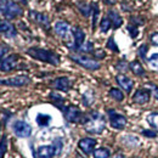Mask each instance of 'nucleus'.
Listing matches in <instances>:
<instances>
[{"mask_svg": "<svg viewBox=\"0 0 158 158\" xmlns=\"http://www.w3.org/2000/svg\"><path fill=\"white\" fill-rule=\"evenodd\" d=\"M27 54L29 56H32L33 59L39 60L43 62H48L51 64L57 66L60 63V56L50 50H45V49H40V48H31L27 50Z\"/></svg>", "mask_w": 158, "mask_h": 158, "instance_id": "obj_1", "label": "nucleus"}, {"mask_svg": "<svg viewBox=\"0 0 158 158\" xmlns=\"http://www.w3.org/2000/svg\"><path fill=\"white\" fill-rule=\"evenodd\" d=\"M84 125H85L86 131L93 133V134H100L105 129V119L100 113L93 112L89 117L85 118Z\"/></svg>", "mask_w": 158, "mask_h": 158, "instance_id": "obj_2", "label": "nucleus"}, {"mask_svg": "<svg viewBox=\"0 0 158 158\" xmlns=\"http://www.w3.org/2000/svg\"><path fill=\"white\" fill-rule=\"evenodd\" d=\"M63 113H64V117L68 122H72V123H83L85 122L86 116H84L80 111H79L78 107L76 106H68V107H64L63 108Z\"/></svg>", "mask_w": 158, "mask_h": 158, "instance_id": "obj_3", "label": "nucleus"}, {"mask_svg": "<svg viewBox=\"0 0 158 158\" xmlns=\"http://www.w3.org/2000/svg\"><path fill=\"white\" fill-rule=\"evenodd\" d=\"M71 59L74 62H77L81 67L90 69V71H96L100 68V63L94 59H90L88 56H83V55H72Z\"/></svg>", "mask_w": 158, "mask_h": 158, "instance_id": "obj_4", "label": "nucleus"}, {"mask_svg": "<svg viewBox=\"0 0 158 158\" xmlns=\"http://www.w3.org/2000/svg\"><path fill=\"white\" fill-rule=\"evenodd\" d=\"M14 131L19 138H28L32 134V127L24 120H16L14 123Z\"/></svg>", "mask_w": 158, "mask_h": 158, "instance_id": "obj_5", "label": "nucleus"}, {"mask_svg": "<svg viewBox=\"0 0 158 158\" xmlns=\"http://www.w3.org/2000/svg\"><path fill=\"white\" fill-rule=\"evenodd\" d=\"M31 80L26 76H16L11 78L0 79V85H6V86H24L29 83Z\"/></svg>", "mask_w": 158, "mask_h": 158, "instance_id": "obj_6", "label": "nucleus"}, {"mask_svg": "<svg viewBox=\"0 0 158 158\" xmlns=\"http://www.w3.org/2000/svg\"><path fill=\"white\" fill-rule=\"evenodd\" d=\"M108 116H110V123L111 127L114 129H123L127 124V118L122 114H119L117 112H114L113 110L108 111Z\"/></svg>", "mask_w": 158, "mask_h": 158, "instance_id": "obj_7", "label": "nucleus"}, {"mask_svg": "<svg viewBox=\"0 0 158 158\" xmlns=\"http://www.w3.org/2000/svg\"><path fill=\"white\" fill-rule=\"evenodd\" d=\"M21 14H22V9L14 1H9L2 12V15H5V17L7 19H15L16 16H20Z\"/></svg>", "mask_w": 158, "mask_h": 158, "instance_id": "obj_8", "label": "nucleus"}, {"mask_svg": "<svg viewBox=\"0 0 158 158\" xmlns=\"http://www.w3.org/2000/svg\"><path fill=\"white\" fill-rule=\"evenodd\" d=\"M57 153V147L56 145H46V146H40L37 151V156L39 158H52Z\"/></svg>", "mask_w": 158, "mask_h": 158, "instance_id": "obj_9", "label": "nucleus"}, {"mask_svg": "<svg viewBox=\"0 0 158 158\" xmlns=\"http://www.w3.org/2000/svg\"><path fill=\"white\" fill-rule=\"evenodd\" d=\"M0 33L6 38H15L17 35L15 27L5 20H0Z\"/></svg>", "mask_w": 158, "mask_h": 158, "instance_id": "obj_10", "label": "nucleus"}, {"mask_svg": "<svg viewBox=\"0 0 158 158\" xmlns=\"http://www.w3.org/2000/svg\"><path fill=\"white\" fill-rule=\"evenodd\" d=\"M17 61H19V55H9L7 57L1 61V64H0V71L2 72H9L11 69H14L17 64Z\"/></svg>", "mask_w": 158, "mask_h": 158, "instance_id": "obj_11", "label": "nucleus"}, {"mask_svg": "<svg viewBox=\"0 0 158 158\" xmlns=\"http://www.w3.org/2000/svg\"><path fill=\"white\" fill-rule=\"evenodd\" d=\"M79 148L85 153V155H90L96 145V140L91 138H84L79 141Z\"/></svg>", "mask_w": 158, "mask_h": 158, "instance_id": "obj_12", "label": "nucleus"}, {"mask_svg": "<svg viewBox=\"0 0 158 158\" xmlns=\"http://www.w3.org/2000/svg\"><path fill=\"white\" fill-rule=\"evenodd\" d=\"M150 98H151V94H150L148 90L139 89L138 91L135 93V95L133 96V101L135 103H139V105H143V103H147L150 101Z\"/></svg>", "mask_w": 158, "mask_h": 158, "instance_id": "obj_13", "label": "nucleus"}, {"mask_svg": "<svg viewBox=\"0 0 158 158\" xmlns=\"http://www.w3.org/2000/svg\"><path fill=\"white\" fill-rule=\"evenodd\" d=\"M117 83H118V85H120V88H123V90H125V91H131V89H133V85H134V83H133V80L130 78H128L127 76H124V74H119L117 76Z\"/></svg>", "mask_w": 158, "mask_h": 158, "instance_id": "obj_14", "label": "nucleus"}, {"mask_svg": "<svg viewBox=\"0 0 158 158\" xmlns=\"http://www.w3.org/2000/svg\"><path fill=\"white\" fill-rule=\"evenodd\" d=\"M52 85L57 89V90H61V91H68L69 88H71V81L67 77H60V78H56L54 80Z\"/></svg>", "mask_w": 158, "mask_h": 158, "instance_id": "obj_15", "label": "nucleus"}, {"mask_svg": "<svg viewBox=\"0 0 158 158\" xmlns=\"http://www.w3.org/2000/svg\"><path fill=\"white\" fill-rule=\"evenodd\" d=\"M73 37H74V48L80 49L81 45L84 44V40H85V33L79 27H74L73 28Z\"/></svg>", "mask_w": 158, "mask_h": 158, "instance_id": "obj_16", "label": "nucleus"}, {"mask_svg": "<svg viewBox=\"0 0 158 158\" xmlns=\"http://www.w3.org/2000/svg\"><path fill=\"white\" fill-rule=\"evenodd\" d=\"M31 17L37 23H39L40 26L45 27V28H49L50 26V22L48 16H45L44 14H40V12H35V11H31Z\"/></svg>", "mask_w": 158, "mask_h": 158, "instance_id": "obj_17", "label": "nucleus"}, {"mask_svg": "<svg viewBox=\"0 0 158 158\" xmlns=\"http://www.w3.org/2000/svg\"><path fill=\"white\" fill-rule=\"evenodd\" d=\"M55 32L59 34L60 37H62V38H67L68 32H69V26H68L66 22L59 21V22L55 24Z\"/></svg>", "mask_w": 158, "mask_h": 158, "instance_id": "obj_18", "label": "nucleus"}, {"mask_svg": "<svg viewBox=\"0 0 158 158\" xmlns=\"http://www.w3.org/2000/svg\"><path fill=\"white\" fill-rule=\"evenodd\" d=\"M130 69L133 71V73L135 76H139V77H142L145 76V69L142 67V64L139 62V61H133L130 63Z\"/></svg>", "mask_w": 158, "mask_h": 158, "instance_id": "obj_19", "label": "nucleus"}, {"mask_svg": "<svg viewBox=\"0 0 158 158\" xmlns=\"http://www.w3.org/2000/svg\"><path fill=\"white\" fill-rule=\"evenodd\" d=\"M108 17H110V21H111V23L113 24L114 28H118V27L122 26L123 20H122V17L119 16L116 11H110L108 12Z\"/></svg>", "mask_w": 158, "mask_h": 158, "instance_id": "obj_20", "label": "nucleus"}, {"mask_svg": "<svg viewBox=\"0 0 158 158\" xmlns=\"http://www.w3.org/2000/svg\"><path fill=\"white\" fill-rule=\"evenodd\" d=\"M51 120V117L49 114H44V113H39L37 116V123L39 124L40 127H48L49 123Z\"/></svg>", "mask_w": 158, "mask_h": 158, "instance_id": "obj_21", "label": "nucleus"}, {"mask_svg": "<svg viewBox=\"0 0 158 158\" xmlns=\"http://www.w3.org/2000/svg\"><path fill=\"white\" fill-rule=\"evenodd\" d=\"M110 155H111L110 151L107 148H103V147L98 148V150L94 151V157L95 158H108Z\"/></svg>", "mask_w": 158, "mask_h": 158, "instance_id": "obj_22", "label": "nucleus"}, {"mask_svg": "<svg viewBox=\"0 0 158 158\" xmlns=\"http://www.w3.org/2000/svg\"><path fill=\"white\" fill-rule=\"evenodd\" d=\"M147 122L152 128L158 130V113H150L147 116Z\"/></svg>", "mask_w": 158, "mask_h": 158, "instance_id": "obj_23", "label": "nucleus"}, {"mask_svg": "<svg viewBox=\"0 0 158 158\" xmlns=\"http://www.w3.org/2000/svg\"><path fill=\"white\" fill-rule=\"evenodd\" d=\"M110 96H111V98H113L116 101H123V100H124V95H123V93H122L119 89H114V88L110 90Z\"/></svg>", "mask_w": 158, "mask_h": 158, "instance_id": "obj_24", "label": "nucleus"}, {"mask_svg": "<svg viewBox=\"0 0 158 158\" xmlns=\"http://www.w3.org/2000/svg\"><path fill=\"white\" fill-rule=\"evenodd\" d=\"M6 150H7V139L6 136H2V139L0 140V158L5 157Z\"/></svg>", "mask_w": 158, "mask_h": 158, "instance_id": "obj_25", "label": "nucleus"}, {"mask_svg": "<svg viewBox=\"0 0 158 158\" xmlns=\"http://www.w3.org/2000/svg\"><path fill=\"white\" fill-rule=\"evenodd\" d=\"M78 9L85 17H88L90 15V12H91V6H89L86 4H78Z\"/></svg>", "mask_w": 158, "mask_h": 158, "instance_id": "obj_26", "label": "nucleus"}, {"mask_svg": "<svg viewBox=\"0 0 158 158\" xmlns=\"http://www.w3.org/2000/svg\"><path fill=\"white\" fill-rule=\"evenodd\" d=\"M101 32H103V33H106L110 28H111V21L110 19H107V17H105V19H102L101 21Z\"/></svg>", "mask_w": 158, "mask_h": 158, "instance_id": "obj_27", "label": "nucleus"}, {"mask_svg": "<svg viewBox=\"0 0 158 158\" xmlns=\"http://www.w3.org/2000/svg\"><path fill=\"white\" fill-rule=\"evenodd\" d=\"M93 9H94V17H93V28H95L96 26V21H98V16H99V6L96 4L93 5Z\"/></svg>", "mask_w": 158, "mask_h": 158, "instance_id": "obj_28", "label": "nucleus"}, {"mask_svg": "<svg viewBox=\"0 0 158 158\" xmlns=\"http://www.w3.org/2000/svg\"><path fill=\"white\" fill-rule=\"evenodd\" d=\"M107 46H108L111 50H113V51H118V48H117V45H116V43H114V39H113V38H110V39H108Z\"/></svg>", "mask_w": 158, "mask_h": 158, "instance_id": "obj_29", "label": "nucleus"}, {"mask_svg": "<svg viewBox=\"0 0 158 158\" xmlns=\"http://www.w3.org/2000/svg\"><path fill=\"white\" fill-rule=\"evenodd\" d=\"M148 62L152 63V64H155V66H158V52L157 54H153V55L148 59Z\"/></svg>", "mask_w": 158, "mask_h": 158, "instance_id": "obj_30", "label": "nucleus"}, {"mask_svg": "<svg viewBox=\"0 0 158 158\" xmlns=\"http://www.w3.org/2000/svg\"><path fill=\"white\" fill-rule=\"evenodd\" d=\"M148 86H150L151 90H152V95L158 100V88L155 85V84H148Z\"/></svg>", "mask_w": 158, "mask_h": 158, "instance_id": "obj_31", "label": "nucleus"}, {"mask_svg": "<svg viewBox=\"0 0 158 158\" xmlns=\"http://www.w3.org/2000/svg\"><path fill=\"white\" fill-rule=\"evenodd\" d=\"M142 134L147 138H156L157 136V134L155 131H151V130H142Z\"/></svg>", "mask_w": 158, "mask_h": 158, "instance_id": "obj_32", "label": "nucleus"}, {"mask_svg": "<svg viewBox=\"0 0 158 158\" xmlns=\"http://www.w3.org/2000/svg\"><path fill=\"white\" fill-rule=\"evenodd\" d=\"M128 29H129V32H130V34H131L133 38H135V37L138 35V29H136V27H131V26H129Z\"/></svg>", "mask_w": 158, "mask_h": 158, "instance_id": "obj_33", "label": "nucleus"}, {"mask_svg": "<svg viewBox=\"0 0 158 158\" xmlns=\"http://www.w3.org/2000/svg\"><path fill=\"white\" fill-rule=\"evenodd\" d=\"M146 51H147V46H146V45H142V46L139 49V54H140V56H141V57H145Z\"/></svg>", "mask_w": 158, "mask_h": 158, "instance_id": "obj_34", "label": "nucleus"}, {"mask_svg": "<svg viewBox=\"0 0 158 158\" xmlns=\"http://www.w3.org/2000/svg\"><path fill=\"white\" fill-rule=\"evenodd\" d=\"M6 51H7V48H6L5 45H0V62H1L2 56L6 54Z\"/></svg>", "mask_w": 158, "mask_h": 158, "instance_id": "obj_35", "label": "nucleus"}, {"mask_svg": "<svg viewBox=\"0 0 158 158\" xmlns=\"http://www.w3.org/2000/svg\"><path fill=\"white\" fill-rule=\"evenodd\" d=\"M7 0H0V12L2 14L4 12V10H5V7H6V5H7Z\"/></svg>", "mask_w": 158, "mask_h": 158, "instance_id": "obj_36", "label": "nucleus"}, {"mask_svg": "<svg viewBox=\"0 0 158 158\" xmlns=\"http://www.w3.org/2000/svg\"><path fill=\"white\" fill-rule=\"evenodd\" d=\"M151 41H152V44H155V45L158 46V32L157 33H153L151 35Z\"/></svg>", "mask_w": 158, "mask_h": 158, "instance_id": "obj_37", "label": "nucleus"}, {"mask_svg": "<svg viewBox=\"0 0 158 158\" xmlns=\"http://www.w3.org/2000/svg\"><path fill=\"white\" fill-rule=\"evenodd\" d=\"M91 49H93V44L91 43H88L85 45V48H81V50H84V51H90Z\"/></svg>", "mask_w": 158, "mask_h": 158, "instance_id": "obj_38", "label": "nucleus"}, {"mask_svg": "<svg viewBox=\"0 0 158 158\" xmlns=\"http://www.w3.org/2000/svg\"><path fill=\"white\" fill-rule=\"evenodd\" d=\"M106 4H108V5H112V4H114V0H103Z\"/></svg>", "mask_w": 158, "mask_h": 158, "instance_id": "obj_39", "label": "nucleus"}, {"mask_svg": "<svg viewBox=\"0 0 158 158\" xmlns=\"http://www.w3.org/2000/svg\"><path fill=\"white\" fill-rule=\"evenodd\" d=\"M113 158H124V156H123V155H120V153H118V155H116Z\"/></svg>", "mask_w": 158, "mask_h": 158, "instance_id": "obj_40", "label": "nucleus"}, {"mask_svg": "<svg viewBox=\"0 0 158 158\" xmlns=\"http://www.w3.org/2000/svg\"><path fill=\"white\" fill-rule=\"evenodd\" d=\"M21 1H26V0H21Z\"/></svg>", "mask_w": 158, "mask_h": 158, "instance_id": "obj_41", "label": "nucleus"}]
</instances>
